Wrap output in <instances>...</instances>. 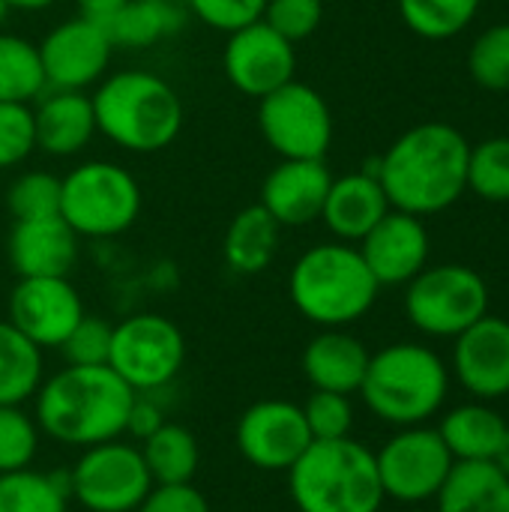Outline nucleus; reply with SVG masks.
<instances>
[{
	"label": "nucleus",
	"instance_id": "obj_15",
	"mask_svg": "<svg viewBox=\"0 0 509 512\" xmlns=\"http://www.w3.org/2000/svg\"><path fill=\"white\" fill-rule=\"evenodd\" d=\"M84 315V300L69 276H30L12 288L6 321L36 348L48 351L60 348Z\"/></svg>",
	"mask_w": 509,
	"mask_h": 512
},
{
	"label": "nucleus",
	"instance_id": "obj_30",
	"mask_svg": "<svg viewBox=\"0 0 509 512\" xmlns=\"http://www.w3.org/2000/svg\"><path fill=\"white\" fill-rule=\"evenodd\" d=\"M48 90L39 45L27 36L0 30V102L33 105Z\"/></svg>",
	"mask_w": 509,
	"mask_h": 512
},
{
	"label": "nucleus",
	"instance_id": "obj_34",
	"mask_svg": "<svg viewBox=\"0 0 509 512\" xmlns=\"http://www.w3.org/2000/svg\"><path fill=\"white\" fill-rule=\"evenodd\" d=\"M42 432L27 405H0V474L33 468Z\"/></svg>",
	"mask_w": 509,
	"mask_h": 512
},
{
	"label": "nucleus",
	"instance_id": "obj_46",
	"mask_svg": "<svg viewBox=\"0 0 509 512\" xmlns=\"http://www.w3.org/2000/svg\"><path fill=\"white\" fill-rule=\"evenodd\" d=\"M504 474L509 477V426L507 432H504V438H501V447H498V453H495V459H492Z\"/></svg>",
	"mask_w": 509,
	"mask_h": 512
},
{
	"label": "nucleus",
	"instance_id": "obj_20",
	"mask_svg": "<svg viewBox=\"0 0 509 512\" xmlns=\"http://www.w3.org/2000/svg\"><path fill=\"white\" fill-rule=\"evenodd\" d=\"M6 255L18 279L69 276L78 264V234L63 222V216L15 219Z\"/></svg>",
	"mask_w": 509,
	"mask_h": 512
},
{
	"label": "nucleus",
	"instance_id": "obj_16",
	"mask_svg": "<svg viewBox=\"0 0 509 512\" xmlns=\"http://www.w3.org/2000/svg\"><path fill=\"white\" fill-rule=\"evenodd\" d=\"M222 69L234 90L261 99L288 84L297 72V48L264 21L228 33Z\"/></svg>",
	"mask_w": 509,
	"mask_h": 512
},
{
	"label": "nucleus",
	"instance_id": "obj_45",
	"mask_svg": "<svg viewBox=\"0 0 509 512\" xmlns=\"http://www.w3.org/2000/svg\"><path fill=\"white\" fill-rule=\"evenodd\" d=\"M6 3V9L12 12H45V9H51L57 0H3Z\"/></svg>",
	"mask_w": 509,
	"mask_h": 512
},
{
	"label": "nucleus",
	"instance_id": "obj_24",
	"mask_svg": "<svg viewBox=\"0 0 509 512\" xmlns=\"http://www.w3.org/2000/svg\"><path fill=\"white\" fill-rule=\"evenodd\" d=\"M507 426L504 414L495 411L492 402L474 399L450 408L435 429L456 462H492Z\"/></svg>",
	"mask_w": 509,
	"mask_h": 512
},
{
	"label": "nucleus",
	"instance_id": "obj_33",
	"mask_svg": "<svg viewBox=\"0 0 509 512\" xmlns=\"http://www.w3.org/2000/svg\"><path fill=\"white\" fill-rule=\"evenodd\" d=\"M468 192L483 201H509V135H495L471 147L468 156Z\"/></svg>",
	"mask_w": 509,
	"mask_h": 512
},
{
	"label": "nucleus",
	"instance_id": "obj_43",
	"mask_svg": "<svg viewBox=\"0 0 509 512\" xmlns=\"http://www.w3.org/2000/svg\"><path fill=\"white\" fill-rule=\"evenodd\" d=\"M162 423H168V417H165L162 405L156 402V393H135L132 408H129V417H126V438H132V441L141 444Z\"/></svg>",
	"mask_w": 509,
	"mask_h": 512
},
{
	"label": "nucleus",
	"instance_id": "obj_32",
	"mask_svg": "<svg viewBox=\"0 0 509 512\" xmlns=\"http://www.w3.org/2000/svg\"><path fill=\"white\" fill-rule=\"evenodd\" d=\"M411 33L429 42L459 36L480 12L483 0H396Z\"/></svg>",
	"mask_w": 509,
	"mask_h": 512
},
{
	"label": "nucleus",
	"instance_id": "obj_23",
	"mask_svg": "<svg viewBox=\"0 0 509 512\" xmlns=\"http://www.w3.org/2000/svg\"><path fill=\"white\" fill-rule=\"evenodd\" d=\"M372 351L348 330H321L303 348L300 366L312 390L354 396L366 378Z\"/></svg>",
	"mask_w": 509,
	"mask_h": 512
},
{
	"label": "nucleus",
	"instance_id": "obj_11",
	"mask_svg": "<svg viewBox=\"0 0 509 512\" xmlns=\"http://www.w3.org/2000/svg\"><path fill=\"white\" fill-rule=\"evenodd\" d=\"M258 132L279 159H324L333 144V111L312 84L291 78L258 99Z\"/></svg>",
	"mask_w": 509,
	"mask_h": 512
},
{
	"label": "nucleus",
	"instance_id": "obj_1",
	"mask_svg": "<svg viewBox=\"0 0 509 512\" xmlns=\"http://www.w3.org/2000/svg\"><path fill=\"white\" fill-rule=\"evenodd\" d=\"M468 156L471 144L456 126L429 120L402 132L375 159V174L393 210L426 219L468 192Z\"/></svg>",
	"mask_w": 509,
	"mask_h": 512
},
{
	"label": "nucleus",
	"instance_id": "obj_47",
	"mask_svg": "<svg viewBox=\"0 0 509 512\" xmlns=\"http://www.w3.org/2000/svg\"><path fill=\"white\" fill-rule=\"evenodd\" d=\"M6 15H9V9H6V3L0 0V30H3V21H6Z\"/></svg>",
	"mask_w": 509,
	"mask_h": 512
},
{
	"label": "nucleus",
	"instance_id": "obj_9",
	"mask_svg": "<svg viewBox=\"0 0 509 512\" xmlns=\"http://www.w3.org/2000/svg\"><path fill=\"white\" fill-rule=\"evenodd\" d=\"M186 363L183 330L159 312H135L114 324L108 366L135 393H162Z\"/></svg>",
	"mask_w": 509,
	"mask_h": 512
},
{
	"label": "nucleus",
	"instance_id": "obj_5",
	"mask_svg": "<svg viewBox=\"0 0 509 512\" xmlns=\"http://www.w3.org/2000/svg\"><path fill=\"white\" fill-rule=\"evenodd\" d=\"M360 396L369 414L393 429L426 426L447 405L450 369L420 342H393L369 357Z\"/></svg>",
	"mask_w": 509,
	"mask_h": 512
},
{
	"label": "nucleus",
	"instance_id": "obj_22",
	"mask_svg": "<svg viewBox=\"0 0 509 512\" xmlns=\"http://www.w3.org/2000/svg\"><path fill=\"white\" fill-rule=\"evenodd\" d=\"M387 192L372 171H351L345 177H333L330 192L324 198L321 222L342 243H360L387 213Z\"/></svg>",
	"mask_w": 509,
	"mask_h": 512
},
{
	"label": "nucleus",
	"instance_id": "obj_41",
	"mask_svg": "<svg viewBox=\"0 0 509 512\" xmlns=\"http://www.w3.org/2000/svg\"><path fill=\"white\" fill-rule=\"evenodd\" d=\"M183 6L210 30L234 33L264 18L267 0H183Z\"/></svg>",
	"mask_w": 509,
	"mask_h": 512
},
{
	"label": "nucleus",
	"instance_id": "obj_29",
	"mask_svg": "<svg viewBox=\"0 0 509 512\" xmlns=\"http://www.w3.org/2000/svg\"><path fill=\"white\" fill-rule=\"evenodd\" d=\"M45 351L9 321H0V405L33 402L45 378Z\"/></svg>",
	"mask_w": 509,
	"mask_h": 512
},
{
	"label": "nucleus",
	"instance_id": "obj_31",
	"mask_svg": "<svg viewBox=\"0 0 509 512\" xmlns=\"http://www.w3.org/2000/svg\"><path fill=\"white\" fill-rule=\"evenodd\" d=\"M69 501L66 471L21 468L0 474V512H69Z\"/></svg>",
	"mask_w": 509,
	"mask_h": 512
},
{
	"label": "nucleus",
	"instance_id": "obj_4",
	"mask_svg": "<svg viewBox=\"0 0 509 512\" xmlns=\"http://www.w3.org/2000/svg\"><path fill=\"white\" fill-rule=\"evenodd\" d=\"M381 285L354 243L327 240L309 246L288 273L291 306L321 330H345L366 318Z\"/></svg>",
	"mask_w": 509,
	"mask_h": 512
},
{
	"label": "nucleus",
	"instance_id": "obj_35",
	"mask_svg": "<svg viewBox=\"0 0 509 512\" xmlns=\"http://www.w3.org/2000/svg\"><path fill=\"white\" fill-rule=\"evenodd\" d=\"M471 78L492 93H509V21L486 27L468 51Z\"/></svg>",
	"mask_w": 509,
	"mask_h": 512
},
{
	"label": "nucleus",
	"instance_id": "obj_3",
	"mask_svg": "<svg viewBox=\"0 0 509 512\" xmlns=\"http://www.w3.org/2000/svg\"><path fill=\"white\" fill-rule=\"evenodd\" d=\"M96 129L123 153L168 150L183 129V102L171 81L147 69L108 72L90 93Z\"/></svg>",
	"mask_w": 509,
	"mask_h": 512
},
{
	"label": "nucleus",
	"instance_id": "obj_42",
	"mask_svg": "<svg viewBox=\"0 0 509 512\" xmlns=\"http://www.w3.org/2000/svg\"><path fill=\"white\" fill-rule=\"evenodd\" d=\"M135 512H210V504L192 483H177L153 486Z\"/></svg>",
	"mask_w": 509,
	"mask_h": 512
},
{
	"label": "nucleus",
	"instance_id": "obj_8",
	"mask_svg": "<svg viewBox=\"0 0 509 512\" xmlns=\"http://www.w3.org/2000/svg\"><path fill=\"white\" fill-rule=\"evenodd\" d=\"M405 315L423 336L456 339L489 315V285L465 264L423 267L405 285Z\"/></svg>",
	"mask_w": 509,
	"mask_h": 512
},
{
	"label": "nucleus",
	"instance_id": "obj_39",
	"mask_svg": "<svg viewBox=\"0 0 509 512\" xmlns=\"http://www.w3.org/2000/svg\"><path fill=\"white\" fill-rule=\"evenodd\" d=\"M111 333L114 324L96 315H84L57 351L63 354L66 366H108Z\"/></svg>",
	"mask_w": 509,
	"mask_h": 512
},
{
	"label": "nucleus",
	"instance_id": "obj_38",
	"mask_svg": "<svg viewBox=\"0 0 509 512\" xmlns=\"http://www.w3.org/2000/svg\"><path fill=\"white\" fill-rule=\"evenodd\" d=\"M36 153L33 108L18 102H0V171L18 168Z\"/></svg>",
	"mask_w": 509,
	"mask_h": 512
},
{
	"label": "nucleus",
	"instance_id": "obj_10",
	"mask_svg": "<svg viewBox=\"0 0 509 512\" xmlns=\"http://www.w3.org/2000/svg\"><path fill=\"white\" fill-rule=\"evenodd\" d=\"M66 477L72 501L87 512H135L156 486L141 447L129 438L81 450Z\"/></svg>",
	"mask_w": 509,
	"mask_h": 512
},
{
	"label": "nucleus",
	"instance_id": "obj_2",
	"mask_svg": "<svg viewBox=\"0 0 509 512\" xmlns=\"http://www.w3.org/2000/svg\"><path fill=\"white\" fill-rule=\"evenodd\" d=\"M135 390L111 366H63L33 396L39 432L60 447L87 450L126 438Z\"/></svg>",
	"mask_w": 509,
	"mask_h": 512
},
{
	"label": "nucleus",
	"instance_id": "obj_21",
	"mask_svg": "<svg viewBox=\"0 0 509 512\" xmlns=\"http://www.w3.org/2000/svg\"><path fill=\"white\" fill-rule=\"evenodd\" d=\"M36 150L54 159H72L84 153L96 129L93 99L84 90H45L33 105Z\"/></svg>",
	"mask_w": 509,
	"mask_h": 512
},
{
	"label": "nucleus",
	"instance_id": "obj_37",
	"mask_svg": "<svg viewBox=\"0 0 509 512\" xmlns=\"http://www.w3.org/2000/svg\"><path fill=\"white\" fill-rule=\"evenodd\" d=\"M312 441H339L348 438L354 429V405L351 396L342 393H327V390H312L309 399L300 405Z\"/></svg>",
	"mask_w": 509,
	"mask_h": 512
},
{
	"label": "nucleus",
	"instance_id": "obj_13",
	"mask_svg": "<svg viewBox=\"0 0 509 512\" xmlns=\"http://www.w3.org/2000/svg\"><path fill=\"white\" fill-rule=\"evenodd\" d=\"M234 444L252 468L288 474L312 444V435L300 405L288 399H258L240 414Z\"/></svg>",
	"mask_w": 509,
	"mask_h": 512
},
{
	"label": "nucleus",
	"instance_id": "obj_25",
	"mask_svg": "<svg viewBox=\"0 0 509 512\" xmlns=\"http://www.w3.org/2000/svg\"><path fill=\"white\" fill-rule=\"evenodd\" d=\"M279 234H282V225L261 204H249L237 210L222 240V255H225L228 270L237 276L264 273L276 261Z\"/></svg>",
	"mask_w": 509,
	"mask_h": 512
},
{
	"label": "nucleus",
	"instance_id": "obj_36",
	"mask_svg": "<svg viewBox=\"0 0 509 512\" xmlns=\"http://www.w3.org/2000/svg\"><path fill=\"white\" fill-rule=\"evenodd\" d=\"M6 207L12 219L60 216V177L51 171H24L9 183Z\"/></svg>",
	"mask_w": 509,
	"mask_h": 512
},
{
	"label": "nucleus",
	"instance_id": "obj_12",
	"mask_svg": "<svg viewBox=\"0 0 509 512\" xmlns=\"http://www.w3.org/2000/svg\"><path fill=\"white\" fill-rule=\"evenodd\" d=\"M375 465L387 501L426 504L435 501L456 459L450 456L438 429L426 423L396 429V435H390L375 453Z\"/></svg>",
	"mask_w": 509,
	"mask_h": 512
},
{
	"label": "nucleus",
	"instance_id": "obj_18",
	"mask_svg": "<svg viewBox=\"0 0 509 512\" xmlns=\"http://www.w3.org/2000/svg\"><path fill=\"white\" fill-rule=\"evenodd\" d=\"M366 267L381 288L408 285L423 267H429V231L420 216L390 210L360 243Z\"/></svg>",
	"mask_w": 509,
	"mask_h": 512
},
{
	"label": "nucleus",
	"instance_id": "obj_14",
	"mask_svg": "<svg viewBox=\"0 0 509 512\" xmlns=\"http://www.w3.org/2000/svg\"><path fill=\"white\" fill-rule=\"evenodd\" d=\"M36 45H39L48 90L87 93L108 75L114 57V42L108 39L105 27L84 15L63 18Z\"/></svg>",
	"mask_w": 509,
	"mask_h": 512
},
{
	"label": "nucleus",
	"instance_id": "obj_19",
	"mask_svg": "<svg viewBox=\"0 0 509 512\" xmlns=\"http://www.w3.org/2000/svg\"><path fill=\"white\" fill-rule=\"evenodd\" d=\"M333 174L324 159H279L261 183L258 204L282 228H306L321 219Z\"/></svg>",
	"mask_w": 509,
	"mask_h": 512
},
{
	"label": "nucleus",
	"instance_id": "obj_27",
	"mask_svg": "<svg viewBox=\"0 0 509 512\" xmlns=\"http://www.w3.org/2000/svg\"><path fill=\"white\" fill-rule=\"evenodd\" d=\"M186 24V9L177 0H126L102 27L114 48H150Z\"/></svg>",
	"mask_w": 509,
	"mask_h": 512
},
{
	"label": "nucleus",
	"instance_id": "obj_7",
	"mask_svg": "<svg viewBox=\"0 0 509 512\" xmlns=\"http://www.w3.org/2000/svg\"><path fill=\"white\" fill-rule=\"evenodd\" d=\"M144 207L141 183L111 159H87L60 177V216L78 240H114L126 234Z\"/></svg>",
	"mask_w": 509,
	"mask_h": 512
},
{
	"label": "nucleus",
	"instance_id": "obj_6",
	"mask_svg": "<svg viewBox=\"0 0 509 512\" xmlns=\"http://www.w3.org/2000/svg\"><path fill=\"white\" fill-rule=\"evenodd\" d=\"M297 512H381L384 489L375 453L348 438L312 441L288 471Z\"/></svg>",
	"mask_w": 509,
	"mask_h": 512
},
{
	"label": "nucleus",
	"instance_id": "obj_17",
	"mask_svg": "<svg viewBox=\"0 0 509 512\" xmlns=\"http://www.w3.org/2000/svg\"><path fill=\"white\" fill-rule=\"evenodd\" d=\"M453 375L480 402L509 396V321L483 315L453 339Z\"/></svg>",
	"mask_w": 509,
	"mask_h": 512
},
{
	"label": "nucleus",
	"instance_id": "obj_26",
	"mask_svg": "<svg viewBox=\"0 0 509 512\" xmlns=\"http://www.w3.org/2000/svg\"><path fill=\"white\" fill-rule=\"evenodd\" d=\"M438 512H509V477L495 462H456L441 492Z\"/></svg>",
	"mask_w": 509,
	"mask_h": 512
},
{
	"label": "nucleus",
	"instance_id": "obj_44",
	"mask_svg": "<svg viewBox=\"0 0 509 512\" xmlns=\"http://www.w3.org/2000/svg\"><path fill=\"white\" fill-rule=\"evenodd\" d=\"M123 3H126V0H75L78 15H84V18H90V21H99V24H105Z\"/></svg>",
	"mask_w": 509,
	"mask_h": 512
},
{
	"label": "nucleus",
	"instance_id": "obj_28",
	"mask_svg": "<svg viewBox=\"0 0 509 512\" xmlns=\"http://www.w3.org/2000/svg\"><path fill=\"white\" fill-rule=\"evenodd\" d=\"M138 447L156 486H177L195 480L201 465V447L186 426L168 420Z\"/></svg>",
	"mask_w": 509,
	"mask_h": 512
},
{
	"label": "nucleus",
	"instance_id": "obj_40",
	"mask_svg": "<svg viewBox=\"0 0 509 512\" xmlns=\"http://www.w3.org/2000/svg\"><path fill=\"white\" fill-rule=\"evenodd\" d=\"M321 18L324 0H267L261 21L297 45L321 27Z\"/></svg>",
	"mask_w": 509,
	"mask_h": 512
}]
</instances>
